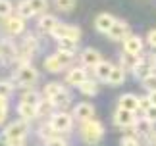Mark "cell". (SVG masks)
I'll return each instance as SVG.
<instances>
[{
    "mask_svg": "<svg viewBox=\"0 0 156 146\" xmlns=\"http://www.w3.org/2000/svg\"><path fill=\"white\" fill-rule=\"evenodd\" d=\"M79 133H81L83 142L89 144V146H94V144H98L100 141H102V137H104V125L93 117V119L81 121Z\"/></svg>",
    "mask_w": 156,
    "mask_h": 146,
    "instance_id": "6da1fadb",
    "label": "cell"
},
{
    "mask_svg": "<svg viewBox=\"0 0 156 146\" xmlns=\"http://www.w3.org/2000/svg\"><path fill=\"white\" fill-rule=\"evenodd\" d=\"M14 79L17 81V85H20V87H33V85L39 81V71L35 69L33 65L23 64V65H20V68L16 69Z\"/></svg>",
    "mask_w": 156,
    "mask_h": 146,
    "instance_id": "7a4b0ae2",
    "label": "cell"
},
{
    "mask_svg": "<svg viewBox=\"0 0 156 146\" xmlns=\"http://www.w3.org/2000/svg\"><path fill=\"white\" fill-rule=\"evenodd\" d=\"M48 123H50L58 133H68V131H71V127H73V115L68 113V112L52 113Z\"/></svg>",
    "mask_w": 156,
    "mask_h": 146,
    "instance_id": "3957f363",
    "label": "cell"
},
{
    "mask_svg": "<svg viewBox=\"0 0 156 146\" xmlns=\"http://www.w3.org/2000/svg\"><path fill=\"white\" fill-rule=\"evenodd\" d=\"M16 60H17V46L10 39H2L0 40V64L12 65Z\"/></svg>",
    "mask_w": 156,
    "mask_h": 146,
    "instance_id": "277c9868",
    "label": "cell"
},
{
    "mask_svg": "<svg viewBox=\"0 0 156 146\" xmlns=\"http://www.w3.org/2000/svg\"><path fill=\"white\" fill-rule=\"evenodd\" d=\"M29 133V125L27 121H12L8 127H4L2 131V141L4 138H17V137H27Z\"/></svg>",
    "mask_w": 156,
    "mask_h": 146,
    "instance_id": "5b68a950",
    "label": "cell"
},
{
    "mask_svg": "<svg viewBox=\"0 0 156 146\" xmlns=\"http://www.w3.org/2000/svg\"><path fill=\"white\" fill-rule=\"evenodd\" d=\"M50 35H52L56 40L66 39V36L79 40V39H81V29H79V27H75V25H66V23H58L56 29H54V31H52Z\"/></svg>",
    "mask_w": 156,
    "mask_h": 146,
    "instance_id": "8992f818",
    "label": "cell"
},
{
    "mask_svg": "<svg viewBox=\"0 0 156 146\" xmlns=\"http://www.w3.org/2000/svg\"><path fill=\"white\" fill-rule=\"evenodd\" d=\"M114 123L122 129H131L135 123H137V117H135V112H129V109H123V108H118L116 113H114Z\"/></svg>",
    "mask_w": 156,
    "mask_h": 146,
    "instance_id": "52a82bcc",
    "label": "cell"
},
{
    "mask_svg": "<svg viewBox=\"0 0 156 146\" xmlns=\"http://www.w3.org/2000/svg\"><path fill=\"white\" fill-rule=\"evenodd\" d=\"M93 117H94V106L91 102H79L73 108V119L87 121V119H93Z\"/></svg>",
    "mask_w": 156,
    "mask_h": 146,
    "instance_id": "ba28073f",
    "label": "cell"
},
{
    "mask_svg": "<svg viewBox=\"0 0 156 146\" xmlns=\"http://www.w3.org/2000/svg\"><path fill=\"white\" fill-rule=\"evenodd\" d=\"M108 36H110L112 40H125L129 36V25L125 21L116 19V23H114L112 29L108 31Z\"/></svg>",
    "mask_w": 156,
    "mask_h": 146,
    "instance_id": "9c48e42d",
    "label": "cell"
},
{
    "mask_svg": "<svg viewBox=\"0 0 156 146\" xmlns=\"http://www.w3.org/2000/svg\"><path fill=\"white\" fill-rule=\"evenodd\" d=\"M102 62V56H100L98 50H94V48H85V50L81 52V64L85 65V68H93L94 65H98Z\"/></svg>",
    "mask_w": 156,
    "mask_h": 146,
    "instance_id": "30bf717a",
    "label": "cell"
},
{
    "mask_svg": "<svg viewBox=\"0 0 156 146\" xmlns=\"http://www.w3.org/2000/svg\"><path fill=\"white\" fill-rule=\"evenodd\" d=\"M114 23H116V17L110 16V14H98L94 17V29L98 33H104V35H108V31L112 29Z\"/></svg>",
    "mask_w": 156,
    "mask_h": 146,
    "instance_id": "8fae6325",
    "label": "cell"
},
{
    "mask_svg": "<svg viewBox=\"0 0 156 146\" xmlns=\"http://www.w3.org/2000/svg\"><path fill=\"white\" fill-rule=\"evenodd\" d=\"M25 29V19L21 16H8L6 17V31L10 35H21Z\"/></svg>",
    "mask_w": 156,
    "mask_h": 146,
    "instance_id": "7c38bea8",
    "label": "cell"
},
{
    "mask_svg": "<svg viewBox=\"0 0 156 146\" xmlns=\"http://www.w3.org/2000/svg\"><path fill=\"white\" fill-rule=\"evenodd\" d=\"M143 48H145V44H143L141 36L129 35L127 39L123 40V52H129V54H139V56H143Z\"/></svg>",
    "mask_w": 156,
    "mask_h": 146,
    "instance_id": "4fadbf2b",
    "label": "cell"
},
{
    "mask_svg": "<svg viewBox=\"0 0 156 146\" xmlns=\"http://www.w3.org/2000/svg\"><path fill=\"white\" fill-rule=\"evenodd\" d=\"M118 108H123V109H129V112H137L139 109V98H137L135 94H122L118 100Z\"/></svg>",
    "mask_w": 156,
    "mask_h": 146,
    "instance_id": "5bb4252c",
    "label": "cell"
},
{
    "mask_svg": "<svg viewBox=\"0 0 156 146\" xmlns=\"http://www.w3.org/2000/svg\"><path fill=\"white\" fill-rule=\"evenodd\" d=\"M17 113H20V117L25 119V121H31V119H35L39 115L37 106L27 104V102H20V104H17Z\"/></svg>",
    "mask_w": 156,
    "mask_h": 146,
    "instance_id": "9a60e30c",
    "label": "cell"
},
{
    "mask_svg": "<svg viewBox=\"0 0 156 146\" xmlns=\"http://www.w3.org/2000/svg\"><path fill=\"white\" fill-rule=\"evenodd\" d=\"M44 68H46V71H50V73H60L66 68V64L62 62V58H60L58 54H52V56L44 58Z\"/></svg>",
    "mask_w": 156,
    "mask_h": 146,
    "instance_id": "2e32d148",
    "label": "cell"
},
{
    "mask_svg": "<svg viewBox=\"0 0 156 146\" xmlns=\"http://www.w3.org/2000/svg\"><path fill=\"white\" fill-rule=\"evenodd\" d=\"M85 79H87V71H85V68H73V69L68 73L66 81H68L69 85H73V87H79V85L85 81Z\"/></svg>",
    "mask_w": 156,
    "mask_h": 146,
    "instance_id": "e0dca14e",
    "label": "cell"
},
{
    "mask_svg": "<svg viewBox=\"0 0 156 146\" xmlns=\"http://www.w3.org/2000/svg\"><path fill=\"white\" fill-rule=\"evenodd\" d=\"M125 81V69L122 68V65H114L112 71H110V75H108V85H114V87H119Z\"/></svg>",
    "mask_w": 156,
    "mask_h": 146,
    "instance_id": "ac0fdd59",
    "label": "cell"
},
{
    "mask_svg": "<svg viewBox=\"0 0 156 146\" xmlns=\"http://www.w3.org/2000/svg\"><path fill=\"white\" fill-rule=\"evenodd\" d=\"M112 68H114V65L110 62H104V60H102L98 65H94V77H97L98 81H104L106 83L108 81V75H110V71H112Z\"/></svg>",
    "mask_w": 156,
    "mask_h": 146,
    "instance_id": "d6986e66",
    "label": "cell"
},
{
    "mask_svg": "<svg viewBox=\"0 0 156 146\" xmlns=\"http://www.w3.org/2000/svg\"><path fill=\"white\" fill-rule=\"evenodd\" d=\"M58 19L54 16H43L39 19V29L41 31H44V33H52L54 29H56V25H58Z\"/></svg>",
    "mask_w": 156,
    "mask_h": 146,
    "instance_id": "ffe728a7",
    "label": "cell"
},
{
    "mask_svg": "<svg viewBox=\"0 0 156 146\" xmlns=\"http://www.w3.org/2000/svg\"><path fill=\"white\" fill-rule=\"evenodd\" d=\"M151 73H152V68L147 64V60H143V58H141V62H139V64H137L135 68H133V75H135L137 79H139V81H143V79L148 77Z\"/></svg>",
    "mask_w": 156,
    "mask_h": 146,
    "instance_id": "44dd1931",
    "label": "cell"
},
{
    "mask_svg": "<svg viewBox=\"0 0 156 146\" xmlns=\"http://www.w3.org/2000/svg\"><path fill=\"white\" fill-rule=\"evenodd\" d=\"M77 42H79V40L69 39V36H66V39H60V40H58V50H62V52H66V54H75V50H77Z\"/></svg>",
    "mask_w": 156,
    "mask_h": 146,
    "instance_id": "7402d4cb",
    "label": "cell"
},
{
    "mask_svg": "<svg viewBox=\"0 0 156 146\" xmlns=\"http://www.w3.org/2000/svg\"><path fill=\"white\" fill-rule=\"evenodd\" d=\"M50 102H52V106L54 108H66V106H68L69 104V102H71V96H69V92H68V90H62V92H60V94H56V96H54V98H50Z\"/></svg>",
    "mask_w": 156,
    "mask_h": 146,
    "instance_id": "603a6c76",
    "label": "cell"
},
{
    "mask_svg": "<svg viewBox=\"0 0 156 146\" xmlns=\"http://www.w3.org/2000/svg\"><path fill=\"white\" fill-rule=\"evenodd\" d=\"M64 90V85H60V83H48L46 87L43 89V94H44V98H54L56 94H60Z\"/></svg>",
    "mask_w": 156,
    "mask_h": 146,
    "instance_id": "cb8c5ba5",
    "label": "cell"
},
{
    "mask_svg": "<svg viewBox=\"0 0 156 146\" xmlns=\"http://www.w3.org/2000/svg\"><path fill=\"white\" fill-rule=\"evenodd\" d=\"M17 16H21L23 19H27V17H33L35 12L31 8V2L29 0H21L20 4H17Z\"/></svg>",
    "mask_w": 156,
    "mask_h": 146,
    "instance_id": "d4e9b609",
    "label": "cell"
},
{
    "mask_svg": "<svg viewBox=\"0 0 156 146\" xmlns=\"http://www.w3.org/2000/svg\"><path fill=\"white\" fill-rule=\"evenodd\" d=\"M139 62H141L139 54H129V52H123L122 54V65H125V68H129V69H133Z\"/></svg>",
    "mask_w": 156,
    "mask_h": 146,
    "instance_id": "484cf974",
    "label": "cell"
},
{
    "mask_svg": "<svg viewBox=\"0 0 156 146\" xmlns=\"http://www.w3.org/2000/svg\"><path fill=\"white\" fill-rule=\"evenodd\" d=\"M79 90L85 96H94L97 94V90H98V87H97V83L94 81H91V79H85L81 85H79Z\"/></svg>",
    "mask_w": 156,
    "mask_h": 146,
    "instance_id": "4316f807",
    "label": "cell"
},
{
    "mask_svg": "<svg viewBox=\"0 0 156 146\" xmlns=\"http://www.w3.org/2000/svg\"><path fill=\"white\" fill-rule=\"evenodd\" d=\"M41 100H43L41 94L35 92V90H27V92H23V96H21V102H27V104H33V106H37Z\"/></svg>",
    "mask_w": 156,
    "mask_h": 146,
    "instance_id": "83f0119b",
    "label": "cell"
},
{
    "mask_svg": "<svg viewBox=\"0 0 156 146\" xmlns=\"http://www.w3.org/2000/svg\"><path fill=\"white\" fill-rule=\"evenodd\" d=\"M39 135L43 137L44 141H48V138H54V137H58V131H56V129H54V127L48 123V125H43V127L39 129Z\"/></svg>",
    "mask_w": 156,
    "mask_h": 146,
    "instance_id": "f1b7e54d",
    "label": "cell"
},
{
    "mask_svg": "<svg viewBox=\"0 0 156 146\" xmlns=\"http://www.w3.org/2000/svg\"><path fill=\"white\" fill-rule=\"evenodd\" d=\"M54 4L60 12H71L75 8V0H54Z\"/></svg>",
    "mask_w": 156,
    "mask_h": 146,
    "instance_id": "f546056e",
    "label": "cell"
},
{
    "mask_svg": "<svg viewBox=\"0 0 156 146\" xmlns=\"http://www.w3.org/2000/svg\"><path fill=\"white\" fill-rule=\"evenodd\" d=\"M14 92V83L12 81H0V96L2 98H8Z\"/></svg>",
    "mask_w": 156,
    "mask_h": 146,
    "instance_id": "4dcf8cb0",
    "label": "cell"
},
{
    "mask_svg": "<svg viewBox=\"0 0 156 146\" xmlns=\"http://www.w3.org/2000/svg\"><path fill=\"white\" fill-rule=\"evenodd\" d=\"M29 2H31V8L35 14H43L46 6H48V0H29Z\"/></svg>",
    "mask_w": 156,
    "mask_h": 146,
    "instance_id": "1f68e13d",
    "label": "cell"
},
{
    "mask_svg": "<svg viewBox=\"0 0 156 146\" xmlns=\"http://www.w3.org/2000/svg\"><path fill=\"white\" fill-rule=\"evenodd\" d=\"M143 87H145L148 92H152V90H156V73H151L148 77L143 79Z\"/></svg>",
    "mask_w": 156,
    "mask_h": 146,
    "instance_id": "d6a6232c",
    "label": "cell"
},
{
    "mask_svg": "<svg viewBox=\"0 0 156 146\" xmlns=\"http://www.w3.org/2000/svg\"><path fill=\"white\" fill-rule=\"evenodd\" d=\"M12 10H14V6H12L10 0H0V17H8Z\"/></svg>",
    "mask_w": 156,
    "mask_h": 146,
    "instance_id": "836d02e7",
    "label": "cell"
},
{
    "mask_svg": "<svg viewBox=\"0 0 156 146\" xmlns=\"http://www.w3.org/2000/svg\"><path fill=\"white\" fill-rule=\"evenodd\" d=\"M4 146H27V137H17V138H4Z\"/></svg>",
    "mask_w": 156,
    "mask_h": 146,
    "instance_id": "e575fe53",
    "label": "cell"
},
{
    "mask_svg": "<svg viewBox=\"0 0 156 146\" xmlns=\"http://www.w3.org/2000/svg\"><path fill=\"white\" fill-rule=\"evenodd\" d=\"M143 113H145V119H148L151 123H156V106L151 104V106H148V109H145Z\"/></svg>",
    "mask_w": 156,
    "mask_h": 146,
    "instance_id": "d590c367",
    "label": "cell"
},
{
    "mask_svg": "<svg viewBox=\"0 0 156 146\" xmlns=\"http://www.w3.org/2000/svg\"><path fill=\"white\" fill-rule=\"evenodd\" d=\"M44 146H68V142H66L64 138H60V137H54V138L44 141Z\"/></svg>",
    "mask_w": 156,
    "mask_h": 146,
    "instance_id": "8d00e7d4",
    "label": "cell"
},
{
    "mask_svg": "<svg viewBox=\"0 0 156 146\" xmlns=\"http://www.w3.org/2000/svg\"><path fill=\"white\" fill-rule=\"evenodd\" d=\"M122 146H141L137 137H123L122 138Z\"/></svg>",
    "mask_w": 156,
    "mask_h": 146,
    "instance_id": "74e56055",
    "label": "cell"
},
{
    "mask_svg": "<svg viewBox=\"0 0 156 146\" xmlns=\"http://www.w3.org/2000/svg\"><path fill=\"white\" fill-rule=\"evenodd\" d=\"M147 40H148V44H151V48H156V29H151V31H148Z\"/></svg>",
    "mask_w": 156,
    "mask_h": 146,
    "instance_id": "f35d334b",
    "label": "cell"
},
{
    "mask_svg": "<svg viewBox=\"0 0 156 146\" xmlns=\"http://www.w3.org/2000/svg\"><path fill=\"white\" fill-rule=\"evenodd\" d=\"M147 64L151 65L152 69L156 68V54H151V56H147Z\"/></svg>",
    "mask_w": 156,
    "mask_h": 146,
    "instance_id": "ab89813d",
    "label": "cell"
},
{
    "mask_svg": "<svg viewBox=\"0 0 156 146\" xmlns=\"http://www.w3.org/2000/svg\"><path fill=\"white\" fill-rule=\"evenodd\" d=\"M148 100H151V104H152V106H156V90L148 92Z\"/></svg>",
    "mask_w": 156,
    "mask_h": 146,
    "instance_id": "60d3db41",
    "label": "cell"
},
{
    "mask_svg": "<svg viewBox=\"0 0 156 146\" xmlns=\"http://www.w3.org/2000/svg\"><path fill=\"white\" fill-rule=\"evenodd\" d=\"M152 146H156V138H154V141H152Z\"/></svg>",
    "mask_w": 156,
    "mask_h": 146,
    "instance_id": "b9f144b4",
    "label": "cell"
}]
</instances>
